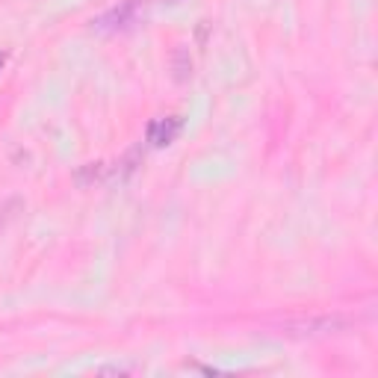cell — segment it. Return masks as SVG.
Returning a JSON list of instances; mask_svg holds the SVG:
<instances>
[{"instance_id":"1","label":"cell","mask_w":378,"mask_h":378,"mask_svg":"<svg viewBox=\"0 0 378 378\" xmlns=\"http://www.w3.org/2000/svg\"><path fill=\"white\" fill-rule=\"evenodd\" d=\"M181 130V118H174V115H169V118H157V122L151 125V130H148V139L154 145H166V142H172V136Z\"/></svg>"}]
</instances>
